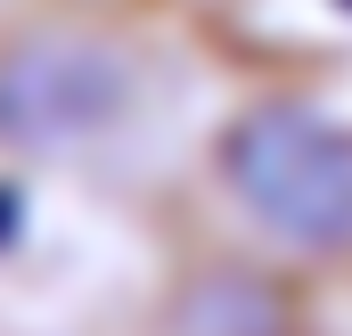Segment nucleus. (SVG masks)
I'll use <instances>...</instances> for the list:
<instances>
[{
  "label": "nucleus",
  "mask_w": 352,
  "mask_h": 336,
  "mask_svg": "<svg viewBox=\"0 0 352 336\" xmlns=\"http://www.w3.org/2000/svg\"><path fill=\"white\" fill-rule=\"evenodd\" d=\"M221 165L246 213L287 246H352V132L303 107H263L230 132Z\"/></svg>",
  "instance_id": "1"
},
{
  "label": "nucleus",
  "mask_w": 352,
  "mask_h": 336,
  "mask_svg": "<svg viewBox=\"0 0 352 336\" xmlns=\"http://www.w3.org/2000/svg\"><path fill=\"white\" fill-rule=\"evenodd\" d=\"M131 66L107 41H16L0 50V140L8 148H74L131 115Z\"/></svg>",
  "instance_id": "2"
}]
</instances>
